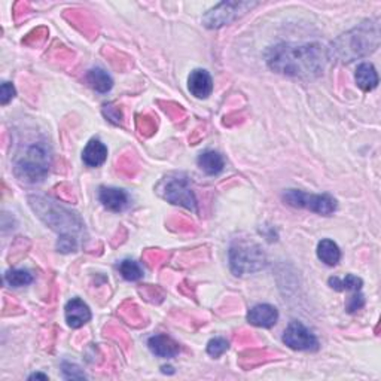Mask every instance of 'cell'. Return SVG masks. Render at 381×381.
Here are the masks:
<instances>
[{"mask_svg":"<svg viewBox=\"0 0 381 381\" xmlns=\"http://www.w3.org/2000/svg\"><path fill=\"white\" fill-rule=\"evenodd\" d=\"M329 58V50L320 43H279L265 52L271 70L299 79L319 78Z\"/></svg>","mask_w":381,"mask_h":381,"instance_id":"cell-1","label":"cell"},{"mask_svg":"<svg viewBox=\"0 0 381 381\" xmlns=\"http://www.w3.org/2000/svg\"><path fill=\"white\" fill-rule=\"evenodd\" d=\"M380 47V29L378 20L365 21L356 29L341 34L332 42L329 57H337L344 63H350L356 58L367 57Z\"/></svg>","mask_w":381,"mask_h":381,"instance_id":"cell-2","label":"cell"},{"mask_svg":"<svg viewBox=\"0 0 381 381\" xmlns=\"http://www.w3.org/2000/svg\"><path fill=\"white\" fill-rule=\"evenodd\" d=\"M51 149L45 142H34L15 158V176L27 184H39L51 168Z\"/></svg>","mask_w":381,"mask_h":381,"instance_id":"cell-3","label":"cell"},{"mask_svg":"<svg viewBox=\"0 0 381 381\" xmlns=\"http://www.w3.org/2000/svg\"><path fill=\"white\" fill-rule=\"evenodd\" d=\"M265 264V253L257 243L235 241L230 249V268L235 276L253 274Z\"/></svg>","mask_w":381,"mask_h":381,"instance_id":"cell-4","label":"cell"},{"mask_svg":"<svg viewBox=\"0 0 381 381\" xmlns=\"http://www.w3.org/2000/svg\"><path fill=\"white\" fill-rule=\"evenodd\" d=\"M158 194L171 204L182 206L197 213V198L186 175L173 173L161 180L157 186Z\"/></svg>","mask_w":381,"mask_h":381,"instance_id":"cell-5","label":"cell"},{"mask_svg":"<svg viewBox=\"0 0 381 381\" xmlns=\"http://www.w3.org/2000/svg\"><path fill=\"white\" fill-rule=\"evenodd\" d=\"M283 202L323 216H331L337 212V199L329 194H307L299 189H287L283 194Z\"/></svg>","mask_w":381,"mask_h":381,"instance_id":"cell-6","label":"cell"},{"mask_svg":"<svg viewBox=\"0 0 381 381\" xmlns=\"http://www.w3.org/2000/svg\"><path fill=\"white\" fill-rule=\"evenodd\" d=\"M257 5L258 3L253 2H222L212 8L210 11L204 15L203 23L208 29H219V27L231 24L232 21L237 20V18L243 17Z\"/></svg>","mask_w":381,"mask_h":381,"instance_id":"cell-7","label":"cell"},{"mask_svg":"<svg viewBox=\"0 0 381 381\" xmlns=\"http://www.w3.org/2000/svg\"><path fill=\"white\" fill-rule=\"evenodd\" d=\"M282 341L289 349L298 351H316L319 349V340L301 322H290L283 332Z\"/></svg>","mask_w":381,"mask_h":381,"instance_id":"cell-8","label":"cell"},{"mask_svg":"<svg viewBox=\"0 0 381 381\" xmlns=\"http://www.w3.org/2000/svg\"><path fill=\"white\" fill-rule=\"evenodd\" d=\"M98 199L107 210L115 213L124 212L125 208L130 206V195L120 188L102 186L98 189Z\"/></svg>","mask_w":381,"mask_h":381,"instance_id":"cell-9","label":"cell"},{"mask_svg":"<svg viewBox=\"0 0 381 381\" xmlns=\"http://www.w3.org/2000/svg\"><path fill=\"white\" fill-rule=\"evenodd\" d=\"M66 322L70 328H83L85 323L91 320V310L80 298H72L65 308Z\"/></svg>","mask_w":381,"mask_h":381,"instance_id":"cell-10","label":"cell"},{"mask_svg":"<svg viewBox=\"0 0 381 381\" xmlns=\"http://www.w3.org/2000/svg\"><path fill=\"white\" fill-rule=\"evenodd\" d=\"M189 93L197 98H207L213 93V79L204 69H195L188 78Z\"/></svg>","mask_w":381,"mask_h":381,"instance_id":"cell-11","label":"cell"},{"mask_svg":"<svg viewBox=\"0 0 381 381\" xmlns=\"http://www.w3.org/2000/svg\"><path fill=\"white\" fill-rule=\"evenodd\" d=\"M279 320V312L274 305L258 304L248 313V322L258 328H273Z\"/></svg>","mask_w":381,"mask_h":381,"instance_id":"cell-12","label":"cell"},{"mask_svg":"<svg viewBox=\"0 0 381 381\" xmlns=\"http://www.w3.org/2000/svg\"><path fill=\"white\" fill-rule=\"evenodd\" d=\"M148 347L153 355L162 359H173L180 351L179 342L166 334H158L151 337L148 340Z\"/></svg>","mask_w":381,"mask_h":381,"instance_id":"cell-13","label":"cell"},{"mask_svg":"<svg viewBox=\"0 0 381 381\" xmlns=\"http://www.w3.org/2000/svg\"><path fill=\"white\" fill-rule=\"evenodd\" d=\"M107 160V148L103 142L98 139H93L87 143V146L83 152V161L87 167H100L105 164Z\"/></svg>","mask_w":381,"mask_h":381,"instance_id":"cell-14","label":"cell"},{"mask_svg":"<svg viewBox=\"0 0 381 381\" xmlns=\"http://www.w3.org/2000/svg\"><path fill=\"white\" fill-rule=\"evenodd\" d=\"M198 167L202 168L206 175L216 176L219 175L225 167V160L219 152L215 151H206L197 160Z\"/></svg>","mask_w":381,"mask_h":381,"instance_id":"cell-15","label":"cell"},{"mask_svg":"<svg viewBox=\"0 0 381 381\" xmlns=\"http://www.w3.org/2000/svg\"><path fill=\"white\" fill-rule=\"evenodd\" d=\"M356 84L364 91H373L378 85V75L373 63H362L356 69Z\"/></svg>","mask_w":381,"mask_h":381,"instance_id":"cell-16","label":"cell"},{"mask_svg":"<svg viewBox=\"0 0 381 381\" xmlns=\"http://www.w3.org/2000/svg\"><path fill=\"white\" fill-rule=\"evenodd\" d=\"M317 258L328 267L338 265V262L341 259V250L338 248V244L329 239H323L317 244Z\"/></svg>","mask_w":381,"mask_h":381,"instance_id":"cell-17","label":"cell"},{"mask_svg":"<svg viewBox=\"0 0 381 381\" xmlns=\"http://www.w3.org/2000/svg\"><path fill=\"white\" fill-rule=\"evenodd\" d=\"M87 83L94 89V91H97L100 94L109 93L113 87V79L111 78V75H109L106 70L100 69V67H94L88 72Z\"/></svg>","mask_w":381,"mask_h":381,"instance_id":"cell-18","label":"cell"},{"mask_svg":"<svg viewBox=\"0 0 381 381\" xmlns=\"http://www.w3.org/2000/svg\"><path fill=\"white\" fill-rule=\"evenodd\" d=\"M328 283L334 290H337V292H342V290H346V292H359L362 286H364L362 279L353 274H347L344 279H340L337 276L331 277L328 280Z\"/></svg>","mask_w":381,"mask_h":381,"instance_id":"cell-19","label":"cell"},{"mask_svg":"<svg viewBox=\"0 0 381 381\" xmlns=\"http://www.w3.org/2000/svg\"><path fill=\"white\" fill-rule=\"evenodd\" d=\"M5 282L12 287H23L33 283V276L25 270H9L5 274Z\"/></svg>","mask_w":381,"mask_h":381,"instance_id":"cell-20","label":"cell"},{"mask_svg":"<svg viewBox=\"0 0 381 381\" xmlns=\"http://www.w3.org/2000/svg\"><path fill=\"white\" fill-rule=\"evenodd\" d=\"M118 270H120L121 276L125 280H129V282H138V280L143 277V270L139 265V262L131 259H124L120 264V267H118Z\"/></svg>","mask_w":381,"mask_h":381,"instance_id":"cell-21","label":"cell"},{"mask_svg":"<svg viewBox=\"0 0 381 381\" xmlns=\"http://www.w3.org/2000/svg\"><path fill=\"white\" fill-rule=\"evenodd\" d=\"M228 349H230V342L222 337L212 338L207 344V353L212 358H221L225 351H228Z\"/></svg>","mask_w":381,"mask_h":381,"instance_id":"cell-22","label":"cell"},{"mask_svg":"<svg viewBox=\"0 0 381 381\" xmlns=\"http://www.w3.org/2000/svg\"><path fill=\"white\" fill-rule=\"evenodd\" d=\"M364 305H365V296L362 295L360 290H359V292H353V295L347 299L346 310H347V313L353 314V313L359 312Z\"/></svg>","mask_w":381,"mask_h":381,"instance_id":"cell-23","label":"cell"},{"mask_svg":"<svg viewBox=\"0 0 381 381\" xmlns=\"http://www.w3.org/2000/svg\"><path fill=\"white\" fill-rule=\"evenodd\" d=\"M17 91H15V87L11 84V83H3L2 84V96H0V102H2V105H8L11 100L15 97Z\"/></svg>","mask_w":381,"mask_h":381,"instance_id":"cell-24","label":"cell"},{"mask_svg":"<svg viewBox=\"0 0 381 381\" xmlns=\"http://www.w3.org/2000/svg\"><path fill=\"white\" fill-rule=\"evenodd\" d=\"M105 115L107 116V120H109V121H112L113 124H120L121 120H122V115H121L120 109L113 107L112 105L105 106Z\"/></svg>","mask_w":381,"mask_h":381,"instance_id":"cell-25","label":"cell"},{"mask_svg":"<svg viewBox=\"0 0 381 381\" xmlns=\"http://www.w3.org/2000/svg\"><path fill=\"white\" fill-rule=\"evenodd\" d=\"M30 378H43V380H47L48 377L47 375H42V374H33V375H30Z\"/></svg>","mask_w":381,"mask_h":381,"instance_id":"cell-26","label":"cell"}]
</instances>
